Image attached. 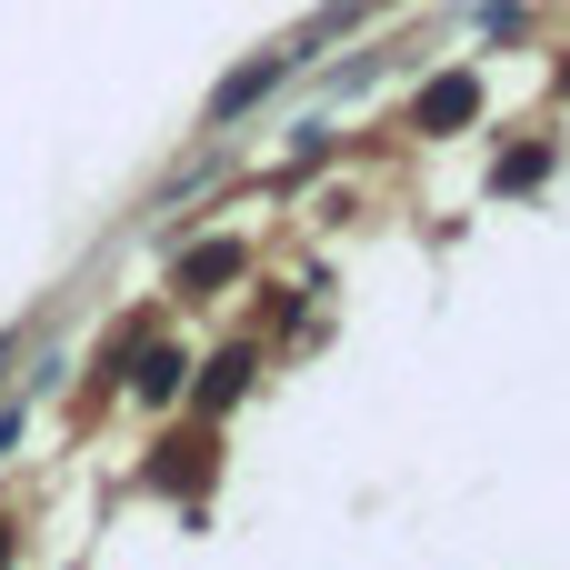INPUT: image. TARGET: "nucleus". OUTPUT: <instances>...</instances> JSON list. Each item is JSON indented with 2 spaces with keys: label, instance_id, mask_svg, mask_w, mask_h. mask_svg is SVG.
Masks as SVG:
<instances>
[{
  "label": "nucleus",
  "instance_id": "1",
  "mask_svg": "<svg viewBox=\"0 0 570 570\" xmlns=\"http://www.w3.org/2000/svg\"><path fill=\"white\" fill-rule=\"evenodd\" d=\"M271 80H281V60H250V70H230V80H220V100H210V120H240V110H250Z\"/></svg>",
  "mask_w": 570,
  "mask_h": 570
},
{
  "label": "nucleus",
  "instance_id": "3",
  "mask_svg": "<svg viewBox=\"0 0 570 570\" xmlns=\"http://www.w3.org/2000/svg\"><path fill=\"white\" fill-rule=\"evenodd\" d=\"M230 271H240V250H230V240H210V250L190 261V281H230Z\"/></svg>",
  "mask_w": 570,
  "mask_h": 570
},
{
  "label": "nucleus",
  "instance_id": "2",
  "mask_svg": "<svg viewBox=\"0 0 570 570\" xmlns=\"http://www.w3.org/2000/svg\"><path fill=\"white\" fill-rule=\"evenodd\" d=\"M471 100H481L471 80H441V90L421 100V120H431V130H451V120H471Z\"/></svg>",
  "mask_w": 570,
  "mask_h": 570
}]
</instances>
